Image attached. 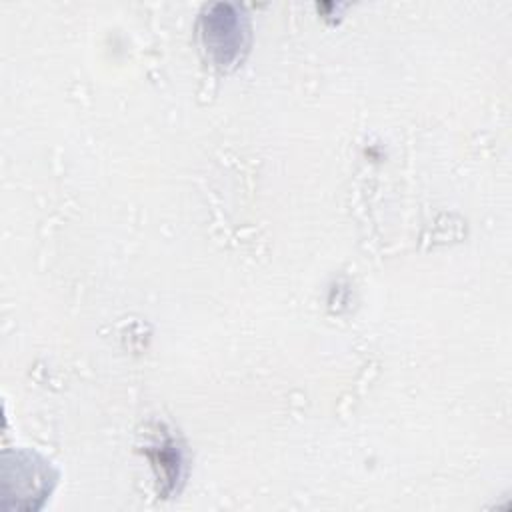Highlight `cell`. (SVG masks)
<instances>
[{
	"label": "cell",
	"instance_id": "obj_1",
	"mask_svg": "<svg viewBox=\"0 0 512 512\" xmlns=\"http://www.w3.org/2000/svg\"><path fill=\"white\" fill-rule=\"evenodd\" d=\"M202 36L214 62L220 66L232 64L246 46L244 20L228 4L214 6L202 18Z\"/></svg>",
	"mask_w": 512,
	"mask_h": 512
}]
</instances>
